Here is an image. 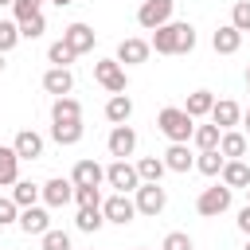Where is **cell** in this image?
<instances>
[{
  "label": "cell",
  "instance_id": "43",
  "mask_svg": "<svg viewBox=\"0 0 250 250\" xmlns=\"http://www.w3.org/2000/svg\"><path fill=\"white\" fill-rule=\"evenodd\" d=\"M51 4H59V8H66V4H74V0H51Z\"/></svg>",
  "mask_w": 250,
  "mask_h": 250
},
{
  "label": "cell",
  "instance_id": "17",
  "mask_svg": "<svg viewBox=\"0 0 250 250\" xmlns=\"http://www.w3.org/2000/svg\"><path fill=\"white\" fill-rule=\"evenodd\" d=\"M12 148L20 152V160H39L43 156V137L35 129H20L16 141H12Z\"/></svg>",
  "mask_w": 250,
  "mask_h": 250
},
{
  "label": "cell",
  "instance_id": "33",
  "mask_svg": "<svg viewBox=\"0 0 250 250\" xmlns=\"http://www.w3.org/2000/svg\"><path fill=\"white\" fill-rule=\"evenodd\" d=\"M74 59H78V55H74V51H70L62 39H55V43L47 47V62H51V66H70Z\"/></svg>",
  "mask_w": 250,
  "mask_h": 250
},
{
  "label": "cell",
  "instance_id": "2",
  "mask_svg": "<svg viewBox=\"0 0 250 250\" xmlns=\"http://www.w3.org/2000/svg\"><path fill=\"white\" fill-rule=\"evenodd\" d=\"M156 129L168 137V145H188L191 133H195V117L184 109V105H164L156 113Z\"/></svg>",
  "mask_w": 250,
  "mask_h": 250
},
{
  "label": "cell",
  "instance_id": "3",
  "mask_svg": "<svg viewBox=\"0 0 250 250\" xmlns=\"http://www.w3.org/2000/svg\"><path fill=\"white\" fill-rule=\"evenodd\" d=\"M230 203H234V188H227V184L219 180L215 188H203V191H199L195 211H199L203 219H219L223 211H230Z\"/></svg>",
  "mask_w": 250,
  "mask_h": 250
},
{
  "label": "cell",
  "instance_id": "23",
  "mask_svg": "<svg viewBox=\"0 0 250 250\" xmlns=\"http://www.w3.org/2000/svg\"><path fill=\"white\" fill-rule=\"evenodd\" d=\"M51 121H82V102L70 98V94L55 98L51 102Z\"/></svg>",
  "mask_w": 250,
  "mask_h": 250
},
{
  "label": "cell",
  "instance_id": "24",
  "mask_svg": "<svg viewBox=\"0 0 250 250\" xmlns=\"http://www.w3.org/2000/svg\"><path fill=\"white\" fill-rule=\"evenodd\" d=\"M164 164H168V172H180L184 176V172L195 168V156L188 152V145H168L164 148Z\"/></svg>",
  "mask_w": 250,
  "mask_h": 250
},
{
  "label": "cell",
  "instance_id": "21",
  "mask_svg": "<svg viewBox=\"0 0 250 250\" xmlns=\"http://www.w3.org/2000/svg\"><path fill=\"white\" fill-rule=\"evenodd\" d=\"M211 47H215L219 55H234V51L242 47V31H238L234 23H223V27L211 35Z\"/></svg>",
  "mask_w": 250,
  "mask_h": 250
},
{
  "label": "cell",
  "instance_id": "38",
  "mask_svg": "<svg viewBox=\"0 0 250 250\" xmlns=\"http://www.w3.org/2000/svg\"><path fill=\"white\" fill-rule=\"evenodd\" d=\"M12 223H20V203L12 195H0V227H12Z\"/></svg>",
  "mask_w": 250,
  "mask_h": 250
},
{
  "label": "cell",
  "instance_id": "10",
  "mask_svg": "<svg viewBox=\"0 0 250 250\" xmlns=\"http://www.w3.org/2000/svg\"><path fill=\"white\" fill-rule=\"evenodd\" d=\"M148 55H152V43L148 39H141V35H129V39H121L117 43V62L121 66H141V62H148Z\"/></svg>",
  "mask_w": 250,
  "mask_h": 250
},
{
  "label": "cell",
  "instance_id": "42",
  "mask_svg": "<svg viewBox=\"0 0 250 250\" xmlns=\"http://www.w3.org/2000/svg\"><path fill=\"white\" fill-rule=\"evenodd\" d=\"M242 133H250V109H242Z\"/></svg>",
  "mask_w": 250,
  "mask_h": 250
},
{
  "label": "cell",
  "instance_id": "11",
  "mask_svg": "<svg viewBox=\"0 0 250 250\" xmlns=\"http://www.w3.org/2000/svg\"><path fill=\"white\" fill-rule=\"evenodd\" d=\"M94 27L90 23H82V20H74V23H66L62 27V43L74 51V55H86V51H94Z\"/></svg>",
  "mask_w": 250,
  "mask_h": 250
},
{
  "label": "cell",
  "instance_id": "28",
  "mask_svg": "<svg viewBox=\"0 0 250 250\" xmlns=\"http://www.w3.org/2000/svg\"><path fill=\"white\" fill-rule=\"evenodd\" d=\"M164 172H168L164 156H141V160H137V176H141L145 184H160Z\"/></svg>",
  "mask_w": 250,
  "mask_h": 250
},
{
  "label": "cell",
  "instance_id": "39",
  "mask_svg": "<svg viewBox=\"0 0 250 250\" xmlns=\"http://www.w3.org/2000/svg\"><path fill=\"white\" fill-rule=\"evenodd\" d=\"M78 207H102V188H74Z\"/></svg>",
  "mask_w": 250,
  "mask_h": 250
},
{
  "label": "cell",
  "instance_id": "6",
  "mask_svg": "<svg viewBox=\"0 0 250 250\" xmlns=\"http://www.w3.org/2000/svg\"><path fill=\"white\" fill-rule=\"evenodd\" d=\"M172 12H176V0H141L137 23H141L145 31H156V27H164V23L172 20Z\"/></svg>",
  "mask_w": 250,
  "mask_h": 250
},
{
  "label": "cell",
  "instance_id": "31",
  "mask_svg": "<svg viewBox=\"0 0 250 250\" xmlns=\"http://www.w3.org/2000/svg\"><path fill=\"white\" fill-rule=\"evenodd\" d=\"M191 141H195V148L203 152V148H219V141H223V129L211 121V125H195V133H191Z\"/></svg>",
  "mask_w": 250,
  "mask_h": 250
},
{
  "label": "cell",
  "instance_id": "34",
  "mask_svg": "<svg viewBox=\"0 0 250 250\" xmlns=\"http://www.w3.org/2000/svg\"><path fill=\"white\" fill-rule=\"evenodd\" d=\"M39 246H43V250H74V246H70V234L59 230V227H51L47 234H39Z\"/></svg>",
  "mask_w": 250,
  "mask_h": 250
},
{
  "label": "cell",
  "instance_id": "46",
  "mask_svg": "<svg viewBox=\"0 0 250 250\" xmlns=\"http://www.w3.org/2000/svg\"><path fill=\"white\" fill-rule=\"evenodd\" d=\"M4 4H12V0H0V8H4Z\"/></svg>",
  "mask_w": 250,
  "mask_h": 250
},
{
  "label": "cell",
  "instance_id": "18",
  "mask_svg": "<svg viewBox=\"0 0 250 250\" xmlns=\"http://www.w3.org/2000/svg\"><path fill=\"white\" fill-rule=\"evenodd\" d=\"M129 117H133V98H129V94H109V102H105V121H109V125H129Z\"/></svg>",
  "mask_w": 250,
  "mask_h": 250
},
{
  "label": "cell",
  "instance_id": "37",
  "mask_svg": "<svg viewBox=\"0 0 250 250\" xmlns=\"http://www.w3.org/2000/svg\"><path fill=\"white\" fill-rule=\"evenodd\" d=\"M230 23H234L238 31H250V0H234V8H230Z\"/></svg>",
  "mask_w": 250,
  "mask_h": 250
},
{
  "label": "cell",
  "instance_id": "19",
  "mask_svg": "<svg viewBox=\"0 0 250 250\" xmlns=\"http://www.w3.org/2000/svg\"><path fill=\"white\" fill-rule=\"evenodd\" d=\"M82 133H86V125H82V121H51V141H55V145H62V148L78 145V141H82Z\"/></svg>",
  "mask_w": 250,
  "mask_h": 250
},
{
  "label": "cell",
  "instance_id": "41",
  "mask_svg": "<svg viewBox=\"0 0 250 250\" xmlns=\"http://www.w3.org/2000/svg\"><path fill=\"white\" fill-rule=\"evenodd\" d=\"M234 227H238V230H242V234L250 238V203H246V207L238 211V219H234Z\"/></svg>",
  "mask_w": 250,
  "mask_h": 250
},
{
  "label": "cell",
  "instance_id": "15",
  "mask_svg": "<svg viewBox=\"0 0 250 250\" xmlns=\"http://www.w3.org/2000/svg\"><path fill=\"white\" fill-rule=\"evenodd\" d=\"M43 90L55 94V98L70 94V90H74V74H70V66H47V70H43Z\"/></svg>",
  "mask_w": 250,
  "mask_h": 250
},
{
  "label": "cell",
  "instance_id": "36",
  "mask_svg": "<svg viewBox=\"0 0 250 250\" xmlns=\"http://www.w3.org/2000/svg\"><path fill=\"white\" fill-rule=\"evenodd\" d=\"M160 250H195V242H191L188 230H168L164 242H160Z\"/></svg>",
  "mask_w": 250,
  "mask_h": 250
},
{
  "label": "cell",
  "instance_id": "27",
  "mask_svg": "<svg viewBox=\"0 0 250 250\" xmlns=\"http://www.w3.org/2000/svg\"><path fill=\"white\" fill-rule=\"evenodd\" d=\"M184 109H188L191 117H211V109H215V94H211V90H191L188 102H184Z\"/></svg>",
  "mask_w": 250,
  "mask_h": 250
},
{
  "label": "cell",
  "instance_id": "12",
  "mask_svg": "<svg viewBox=\"0 0 250 250\" xmlns=\"http://www.w3.org/2000/svg\"><path fill=\"white\" fill-rule=\"evenodd\" d=\"M74 199V180L70 176H51L47 184H43V203L55 211V207H66Z\"/></svg>",
  "mask_w": 250,
  "mask_h": 250
},
{
  "label": "cell",
  "instance_id": "45",
  "mask_svg": "<svg viewBox=\"0 0 250 250\" xmlns=\"http://www.w3.org/2000/svg\"><path fill=\"white\" fill-rule=\"evenodd\" d=\"M246 86H250V66H246Z\"/></svg>",
  "mask_w": 250,
  "mask_h": 250
},
{
  "label": "cell",
  "instance_id": "5",
  "mask_svg": "<svg viewBox=\"0 0 250 250\" xmlns=\"http://www.w3.org/2000/svg\"><path fill=\"white\" fill-rule=\"evenodd\" d=\"M133 203H137V215L156 219V215L168 207V191H164L160 184H145V180H141V188L133 191Z\"/></svg>",
  "mask_w": 250,
  "mask_h": 250
},
{
  "label": "cell",
  "instance_id": "50",
  "mask_svg": "<svg viewBox=\"0 0 250 250\" xmlns=\"http://www.w3.org/2000/svg\"><path fill=\"white\" fill-rule=\"evenodd\" d=\"M90 250H94V246H90Z\"/></svg>",
  "mask_w": 250,
  "mask_h": 250
},
{
  "label": "cell",
  "instance_id": "35",
  "mask_svg": "<svg viewBox=\"0 0 250 250\" xmlns=\"http://www.w3.org/2000/svg\"><path fill=\"white\" fill-rule=\"evenodd\" d=\"M20 39H23V35H20V23H16V20H0V51L8 55Z\"/></svg>",
  "mask_w": 250,
  "mask_h": 250
},
{
  "label": "cell",
  "instance_id": "40",
  "mask_svg": "<svg viewBox=\"0 0 250 250\" xmlns=\"http://www.w3.org/2000/svg\"><path fill=\"white\" fill-rule=\"evenodd\" d=\"M39 4H43V0H12V16H16V20H27V16L39 12Z\"/></svg>",
  "mask_w": 250,
  "mask_h": 250
},
{
  "label": "cell",
  "instance_id": "7",
  "mask_svg": "<svg viewBox=\"0 0 250 250\" xmlns=\"http://www.w3.org/2000/svg\"><path fill=\"white\" fill-rule=\"evenodd\" d=\"M105 148H109L113 160H129L137 152V129L133 125H113L109 137H105Z\"/></svg>",
  "mask_w": 250,
  "mask_h": 250
},
{
  "label": "cell",
  "instance_id": "48",
  "mask_svg": "<svg viewBox=\"0 0 250 250\" xmlns=\"http://www.w3.org/2000/svg\"><path fill=\"white\" fill-rule=\"evenodd\" d=\"M133 250H148V246H133Z\"/></svg>",
  "mask_w": 250,
  "mask_h": 250
},
{
  "label": "cell",
  "instance_id": "22",
  "mask_svg": "<svg viewBox=\"0 0 250 250\" xmlns=\"http://www.w3.org/2000/svg\"><path fill=\"white\" fill-rule=\"evenodd\" d=\"M20 180V152L12 145H0V188H12Z\"/></svg>",
  "mask_w": 250,
  "mask_h": 250
},
{
  "label": "cell",
  "instance_id": "47",
  "mask_svg": "<svg viewBox=\"0 0 250 250\" xmlns=\"http://www.w3.org/2000/svg\"><path fill=\"white\" fill-rule=\"evenodd\" d=\"M246 203H250V188H246Z\"/></svg>",
  "mask_w": 250,
  "mask_h": 250
},
{
  "label": "cell",
  "instance_id": "44",
  "mask_svg": "<svg viewBox=\"0 0 250 250\" xmlns=\"http://www.w3.org/2000/svg\"><path fill=\"white\" fill-rule=\"evenodd\" d=\"M4 66H8V62H4V51H0V74H4Z\"/></svg>",
  "mask_w": 250,
  "mask_h": 250
},
{
  "label": "cell",
  "instance_id": "16",
  "mask_svg": "<svg viewBox=\"0 0 250 250\" xmlns=\"http://www.w3.org/2000/svg\"><path fill=\"white\" fill-rule=\"evenodd\" d=\"M211 121H215L219 129H234V125H242V105H238L234 98H215Z\"/></svg>",
  "mask_w": 250,
  "mask_h": 250
},
{
  "label": "cell",
  "instance_id": "4",
  "mask_svg": "<svg viewBox=\"0 0 250 250\" xmlns=\"http://www.w3.org/2000/svg\"><path fill=\"white\" fill-rule=\"evenodd\" d=\"M94 82L102 90H109V94H125L129 90V74H125V66L117 59H98L94 62Z\"/></svg>",
  "mask_w": 250,
  "mask_h": 250
},
{
  "label": "cell",
  "instance_id": "8",
  "mask_svg": "<svg viewBox=\"0 0 250 250\" xmlns=\"http://www.w3.org/2000/svg\"><path fill=\"white\" fill-rule=\"evenodd\" d=\"M105 184L113 188V191H137L141 188V176H137V164H129V160H113L109 168H105Z\"/></svg>",
  "mask_w": 250,
  "mask_h": 250
},
{
  "label": "cell",
  "instance_id": "14",
  "mask_svg": "<svg viewBox=\"0 0 250 250\" xmlns=\"http://www.w3.org/2000/svg\"><path fill=\"white\" fill-rule=\"evenodd\" d=\"M70 180H74V188H102V184H105V168H102L98 160L82 156V160L70 168Z\"/></svg>",
  "mask_w": 250,
  "mask_h": 250
},
{
  "label": "cell",
  "instance_id": "30",
  "mask_svg": "<svg viewBox=\"0 0 250 250\" xmlns=\"http://www.w3.org/2000/svg\"><path fill=\"white\" fill-rule=\"evenodd\" d=\"M74 227H78L82 234H94V230H102V227H105V215H102V207H78V219H74Z\"/></svg>",
  "mask_w": 250,
  "mask_h": 250
},
{
  "label": "cell",
  "instance_id": "9",
  "mask_svg": "<svg viewBox=\"0 0 250 250\" xmlns=\"http://www.w3.org/2000/svg\"><path fill=\"white\" fill-rule=\"evenodd\" d=\"M102 215H105V223L125 227V223H133V219H137V203H133L125 191H113L109 199H102Z\"/></svg>",
  "mask_w": 250,
  "mask_h": 250
},
{
  "label": "cell",
  "instance_id": "32",
  "mask_svg": "<svg viewBox=\"0 0 250 250\" xmlns=\"http://www.w3.org/2000/svg\"><path fill=\"white\" fill-rule=\"evenodd\" d=\"M16 23H20V35H23V39H43V31H47L43 12H35V16H27V20H16Z\"/></svg>",
  "mask_w": 250,
  "mask_h": 250
},
{
  "label": "cell",
  "instance_id": "1",
  "mask_svg": "<svg viewBox=\"0 0 250 250\" xmlns=\"http://www.w3.org/2000/svg\"><path fill=\"white\" fill-rule=\"evenodd\" d=\"M156 55H191L195 51V27L188 20H168L164 27H156L148 35Z\"/></svg>",
  "mask_w": 250,
  "mask_h": 250
},
{
  "label": "cell",
  "instance_id": "29",
  "mask_svg": "<svg viewBox=\"0 0 250 250\" xmlns=\"http://www.w3.org/2000/svg\"><path fill=\"white\" fill-rule=\"evenodd\" d=\"M223 164H227V156H223L219 148H203V152L195 156V172H203V176H219Z\"/></svg>",
  "mask_w": 250,
  "mask_h": 250
},
{
  "label": "cell",
  "instance_id": "20",
  "mask_svg": "<svg viewBox=\"0 0 250 250\" xmlns=\"http://www.w3.org/2000/svg\"><path fill=\"white\" fill-rule=\"evenodd\" d=\"M219 180H223L227 188H234V191H238V188L246 191V188H250V164H246V160H227L223 172H219Z\"/></svg>",
  "mask_w": 250,
  "mask_h": 250
},
{
  "label": "cell",
  "instance_id": "49",
  "mask_svg": "<svg viewBox=\"0 0 250 250\" xmlns=\"http://www.w3.org/2000/svg\"><path fill=\"white\" fill-rule=\"evenodd\" d=\"M246 250H250V238H246Z\"/></svg>",
  "mask_w": 250,
  "mask_h": 250
},
{
  "label": "cell",
  "instance_id": "13",
  "mask_svg": "<svg viewBox=\"0 0 250 250\" xmlns=\"http://www.w3.org/2000/svg\"><path fill=\"white\" fill-rule=\"evenodd\" d=\"M20 230H23V234H35V238L47 234V230H51V207H47V203L23 207V211H20Z\"/></svg>",
  "mask_w": 250,
  "mask_h": 250
},
{
  "label": "cell",
  "instance_id": "25",
  "mask_svg": "<svg viewBox=\"0 0 250 250\" xmlns=\"http://www.w3.org/2000/svg\"><path fill=\"white\" fill-rule=\"evenodd\" d=\"M219 152H223L227 160H242V156H246V133H238V129H223Z\"/></svg>",
  "mask_w": 250,
  "mask_h": 250
},
{
  "label": "cell",
  "instance_id": "26",
  "mask_svg": "<svg viewBox=\"0 0 250 250\" xmlns=\"http://www.w3.org/2000/svg\"><path fill=\"white\" fill-rule=\"evenodd\" d=\"M12 199L20 203V211H23V207H35V203L43 199V184H31V180H16V184H12Z\"/></svg>",
  "mask_w": 250,
  "mask_h": 250
}]
</instances>
